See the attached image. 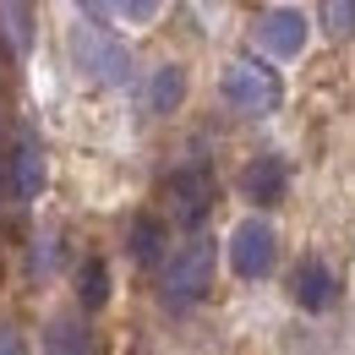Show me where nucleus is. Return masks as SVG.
<instances>
[{"mask_svg": "<svg viewBox=\"0 0 355 355\" xmlns=\"http://www.w3.org/2000/svg\"><path fill=\"white\" fill-rule=\"evenodd\" d=\"M214 284V241L208 235H191L186 246H180L170 268H164V306H191V301H202V290Z\"/></svg>", "mask_w": 355, "mask_h": 355, "instance_id": "f257e3e1", "label": "nucleus"}, {"mask_svg": "<svg viewBox=\"0 0 355 355\" xmlns=\"http://www.w3.org/2000/svg\"><path fill=\"white\" fill-rule=\"evenodd\" d=\"M71 55H77V66L93 83H126L132 77V49L115 33H104V28H77L71 33Z\"/></svg>", "mask_w": 355, "mask_h": 355, "instance_id": "f03ea898", "label": "nucleus"}, {"mask_svg": "<svg viewBox=\"0 0 355 355\" xmlns=\"http://www.w3.org/2000/svg\"><path fill=\"white\" fill-rule=\"evenodd\" d=\"M224 98L235 110H246V115H268L279 104V77L268 66H257V60H235L224 71Z\"/></svg>", "mask_w": 355, "mask_h": 355, "instance_id": "7ed1b4c3", "label": "nucleus"}, {"mask_svg": "<svg viewBox=\"0 0 355 355\" xmlns=\"http://www.w3.org/2000/svg\"><path fill=\"white\" fill-rule=\"evenodd\" d=\"M164 202H170V214H175L186 230H197V224L208 219V208H214V175L208 170H175L170 186H164Z\"/></svg>", "mask_w": 355, "mask_h": 355, "instance_id": "20e7f679", "label": "nucleus"}, {"mask_svg": "<svg viewBox=\"0 0 355 355\" xmlns=\"http://www.w3.org/2000/svg\"><path fill=\"white\" fill-rule=\"evenodd\" d=\"M230 263L241 279H263L268 268H273V230L263 219H246L235 224V235H230Z\"/></svg>", "mask_w": 355, "mask_h": 355, "instance_id": "39448f33", "label": "nucleus"}, {"mask_svg": "<svg viewBox=\"0 0 355 355\" xmlns=\"http://www.w3.org/2000/svg\"><path fill=\"white\" fill-rule=\"evenodd\" d=\"M263 44L273 49V55H301V44H306V17L290 11V6L263 11Z\"/></svg>", "mask_w": 355, "mask_h": 355, "instance_id": "423d86ee", "label": "nucleus"}, {"mask_svg": "<svg viewBox=\"0 0 355 355\" xmlns=\"http://www.w3.org/2000/svg\"><path fill=\"white\" fill-rule=\"evenodd\" d=\"M284 180H290L284 159H279V153H263V159L241 175V186H246V197H252V202H279V197H284Z\"/></svg>", "mask_w": 355, "mask_h": 355, "instance_id": "0eeeda50", "label": "nucleus"}, {"mask_svg": "<svg viewBox=\"0 0 355 355\" xmlns=\"http://www.w3.org/2000/svg\"><path fill=\"white\" fill-rule=\"evenodd\" d=\"M295 301L306 311H328L334 306V273L317 263V257H306V263L295 268Z\"/></svg>", "mask_w": 355, "mask_h": 355, "instance_id": "6e6552de", "label": "nucleus"}, {"mask_svg": "<svg viewBox=\"0 0 355 355\" xmlns=\"http://www.w3.org/2000/svg\"><path fill=\"white\" fill-rule=\"evenodd\" d=\"M180 93H186V71H180V66H159L153 83H148V110H153V115H170L180 104Z\"/></svg>", "mask_w": 355, "mask_h": 355, "instance_id": "1a4fd4ad", "label": "nucleus"}, {"mask_svg": "<svg viewBox=\"0 0 355 355\" xmlns=\"http://www.w3.org/2000/svg\"><path fill=\"white\" fill-rule=\"evenodd\" d=\"M132 257H137L142 268L164 257V224H159V219H148V214H142V219H132Z\"/></svg>", "mask_w": 355, "mask_h": 355, "instance_id": "9d476101", "label": "nucleus"}, {"mask_svg": "<svg viewBox=\"0 0 355 355\" xmlns=\"http://www.w3.org/2000/svg\"><path fill=\"white\" fill-rule=\"evenodd\" d=\"M11 180H17V191H22V197H39V186H44V164H39V148H33V142H22V148H17Z\"/></svg>", "mask_w": 355, "mask_h": 355, "instance_id": "9b49d317", "label": "nucleus"}, {"mask_svg": "<svg viewBox=\"0 0 355 355\" xmlns=\"http://www.w3.org/2000/svg\"><path fill=\"white\" fill-rule=\"evenodd\" d=\"M77 295H83V306H88V311L110 301V268L98 263V257L83 263V273H77Z\"/></svg>", "mask_w": 355, "mask_h": 355, "instance_id": "f8f14e48", "label": "nucleus"}, {"mask_svg": "<svg viewBox=\"0 0 355 355\" xmlns=\"http://www.w3.org/2000/svg\"><path fill=\"white\" fill-rule=\"evenodd\" d=\"M49 355H88V334L77 322H55L49 328Z\"/></svg>", "mask_w": 355, "mask_h": 355, "instance_id": "ddd939ff", "label": "nucleus"}, {"mask_svg": "<svg viewBox=\"0 0 355 355\" xmlns=\"http://www.w3.org/2000/svg\"><path fill=\"white\" fill-rule=\"evenodd\" d=\"M328 22H339V33L355 28V6H328Z\"/></svg>", "mask_w": 355, "mask_h": 355, "instance_id": "4468645a", "label": "nucleus"}, {"mask_svg": "<svg viewBox=\"0 0 355 355\" xmlns=\"http://www.w3.org/2000/svg\"><path fill=\"white\" fill-rule=\"evenodd\" d=\"M0 355H22V339H17L11 328H0Z\"/></svg>", "mask_w": 355, "mask_h": 355, "instance_id": "2eb2a0df", "label": "nucleus"}]
</instances>
